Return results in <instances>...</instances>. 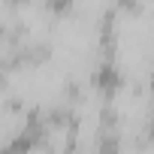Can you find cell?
I'll return each mask as SVG.
<instances>
[{
    "mask_svg": "<svg viewBox=\"0 0 154 154\" xmlns=\"http://www.w3.org/2000/svg\"><path fill=\"white\" fill-rule=\"evenodd\" d=\"M91 82H94V88H100V94H115L121 85H124V75H121V69H118V63H115V57H106L97 69H94V75H91Z\"/></svg>",
    "mask_w": 154,
    "mask_h": 154,
    "instance_id": "1",
    "label": "cell"
},
{
    "mask_svg": "<svg viewBox=\"0 0 154 154\" xmlns=\"http://www.w3.org/2000/svg\"><path fill=\"white\" fill-rule=\"evenodd\" d=\"M72 3H75V0H45V9H48V12L63 15V12H69V9H72Z\"/></svg>",
    "mask_w": 154,
    "mask_h": 154,
    "instance_id": "2",
    "label": "cell"
},
{
    "mask_svg": "<svg viewBox=\"0 0 154 154\" xmlns=\"http://www.w3.org/2000/svg\"><path fill=\"white\" fill-rule=\"evenodd\" d=\"M6 3H15V6H18V3H24V0H6Z\"/></svg>",
    "mask_w": 154,
    "mask_h": 154,
    "instance_id": "3",
    "label": "cell"
},
{
    "mask_svg": "<svg viewBox=\"0 0 154 154\" xmlns=\"http://www.w3.org/2000/svg\"><path fill=\"white\" fill-rule=\"evenodd\" d=\"M151 88H154V75H151Z\"/></svg>",
    "mask_w": 154,
    "mask_h": 154,
    "instance_id": "4",
    "label": "cell"
}]
</instances>
